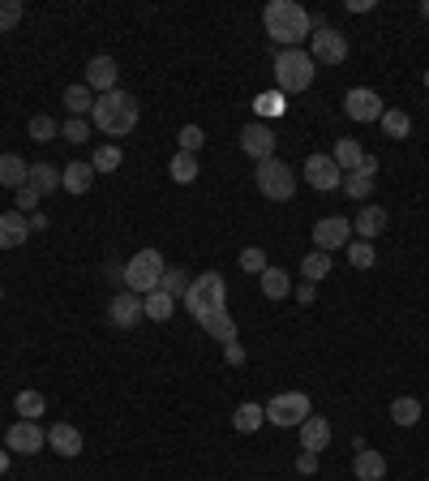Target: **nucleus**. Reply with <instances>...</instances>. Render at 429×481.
I'll use <instances>...</instances> for the list:
<instances>
[{"label":"nucleus","mask_w":429,"mask_h":481,"mask_svg":"<svg viewBox=\"0 0 429 481\" xmlns=\"http://www.w3.org/2000/svg\"><path fill=\"white\" fill-rule=\"evenodd\" d=\"M26 237H30V224L22 211H4L0 216V249H18V245H26Z\"/></svg>","instance_id":"21"},{"label":"nucleus","mask_w":429,"mask_h":481,"mask_svg":"<svg viewBox=\"0 0 429 481\" xmlns=\"http://www.w3.org/2000/svg\"><path fill=\"white\" fill-rule=\"evenodd\" d=\"M378 125H382V134H386V138H395V143H404L408 134H412V117H408L404 108H386Z\"/></svg>","instance_id":"28"},{"label":"nucleus","mask_w":429,"mask_h":481,"mask_svg":"<svg viewBox=\"0 0 429 481\" xmlns=\"http://www.w3.org/2000/svg\"><path fill=\"white\" fill-rule=\"evenodd\" d=\"M26 185H35L39 193L61 190V168H56V164H30V181H26Z\"/></svg>","instance_id":"35"},{"label":"nucleus","mask_w":429,"mask_h":481,"mask_svg":"<svg viewBox=\"0 0 429 481\" xmlns=\"http://www.w3.org/2000/svg\"><path fill=\"white\" fill-rule=\"evenodd\" d=\"M263 421H266V409H263V404H254V400H245V404L232 409V430H237V434H254Z\"/></svg>","instance_id":"24"},{"label":"nucleus","mask_w":429,"mask_h":481,"mask_svg":"<svg viewBox=\"0 0 429 481\" xmlns=\"http://www.w3.org/2000/svg\"><path fill=\"white\" fill-rule=\"evenodd\" d=\"M240 151L249 155V159H275V151H279V138H275V129L263 125V120H254V125H245L240 129Z\"/></svg>","instance_id":"10"},{"label":"nucleus","mask_w":429,"mask_h":481,"mask_svg":"<svg viewBox=\"0 0 429 481\" xmlns=\"http://www.w3.org/2000/svg\"><path fill=\"white\" fill-rule=\"evenodd\" d=\"M48 447L56 452V456L73 460L77 452H82V430H77V426H69V421H56V426L48 430Z\"/></svg>","instance_id":"18"},{"label":"nucleus","mask_w":429,"mask_h":481,"mask_svg":"<svg viewBox=\"0 0 429 481\" xmlns=\"http://www.w3.org/2000/svg\"><path fill=\"white\" fill-rule=\"evenodd\" d=\"M146 318V306L138 292H120V297H112V306H108V322L112 327H120V331H129V327H138Z\"/></svg>","instance_id":"14"},{"label":"nucleus","mask_w":429,"mask_h":481,"mask_svg":"<svg viewBox=\"0 0 429 481\" xmlns=\"http://www.w3.org/2000/svg\"><path fill=\"white\" fill-rule=\"evenodd\" d=\"M313 240H318V249L322 254H335V249H344L348 240H352V224L344 216H327L313 224Z\"/></svg>","instance_id":"13"},{"label":"nucleus","mask_w":429,"mask_h":481,"mask_svg":"<svg viewBox=\"0 0 429 481\" xmlns=\"http://www.w3.org/2000/svg\"><path fill=\"white\" fill-rule=\"evenodd\" d=\"M254 103H258V117H284L287 112V95H279V91H266Z\"/></svg>","instance_id":"41"},{"label":"nucleus","mask_w":429,"mask_h":481,"mask_svg":"<svg viewBox=\"0 0 429 481\" xmlns=\"http://www.w3.org/2000/svg\"><path fill=\"white\" fill-rule=\"evenodd\" d=\"M198 155H185V151H176V155H172V164H167V176H172V181H176V185H193V181H198Z\"/></svg>","instance_id":"29"},{"label":"nucleus","mask_w":429,"mask_h":481,"mask_svg":"<svg viewBox=\"0 0 429 481\" xmlns=\"http://www.w3.org/2000/svg\"><path fill=\"white\" fill-rule=\"evenodd\" d=\"M301 176H305V185H313L318 193H331L344 185V168L335 164L331 155H310L305 168H301Z\"/></svg>","instance_id":"9"},{"label":"nucleus","mask_w":429,"mask_h":481,"mask_svg":"<svg viewBox=\"0 0 429 481\" xmlns=\"http://www.w3.org/2000/svg\"><path fill=\"white\" fill-rule=\"evenodd\" d=\"M263 26H266V35L279 44V52L296 48L301 39H310L313 35V18L296 4V0H271V4L263 9Z\"/></svg>","instance_id":"1"},{"label":"nucleus","mask_w":429,"mask_h":481,"mask_svg":"<svg viewBox=\"0 0 429 481\" xmlns=\"http://www.w3.org/2000/svg\"><path fill=\"white\" fill-rule=\"evenodd\" d=\"M421 18H425V22H429V0H425V4H421Z\"/></svg>","instance_id":"54"},{"label":"nucleus","mask_w":429,"mask_h":481,"mask_svg":"<svg viewBox=\"0 0 429 481\" xmlns=\"http://www.w3.org/2000/svg\"><path fill=\"white\" fill-rule=\"evenodd\" d=\"M13 412H18L22 421H39V417L48 412V400H44V391H18V400H13Z\"/></svg>","instance_id":"30"},{"label":"nucleus","mask_w":429,"mask_h":481,"mask_svg":"<svg viewBox=\"0 0 429 481\" xmlns=\"http://www.w3.org/2000/svg\"><path fill=\"white\" fill-rule=\"evenodd\" d=\"M258 280H263L266 301H287V297H292V275H287L284 266H266Z\"/></svg>","instance_id":"23"},{"label":"nucleus","mask_w":429,"mask_h":481,"mask_svg":"<svg viewBox=\"0 0 429 481\" xmlns=\"http://www.w3.org/2000/svg\"><path fill=\"white\" fill-rule=\"evenodd\" d=\"M4 469H9V452H0V473H4Z\"/></svg>","instance_id":"53"},{"label":"nucleus","mask_w":429,"mask_h":481,"mask_svg":"<svg viewBox=\"0 0 429 481\" xmlns=\"http://www.w3.org/2000/svg\"><path fill=\"white\" fill-rule=\"evenodd\" d=\"M313 289H318V284H301V289H296V301H301V306H313Z\"/></svg>","instance_id":"52"},{"label":"nucleus","mask_w":429,"mask_h":481,"mask_svg":"<svg viewBox=\"0 0 429 481\" xmlns=\"http://www.w3.org/2000/svg\"><path fill=\"white\" fill-rule=\"evenodd\" d=\"M296 430H301V452H310V456H322L331 447V421L318 417V412H310Z\"/></svg>","instance_id":"15"},{"label":"nucleus","mask_w":429,"mask_h":481,"mask_svg":"<svg viewBox=\"0 0 429 481\" xmlns=\"http://www.w3.org/2000/svg\"><path fill=\"white\" fill-rule=\"evenodd\" d=\"M190 314H202V310H219V306H228V280L219 275V271H202V275H193L190 292H185V301H181Z\"/></svg>","instance_id":"6"},{"label":"nucleus","mask_w":429,"mask_h":481,"mask_svg":"<svg viewBox=\"0 0 429 481\" xmlns=\"http://www.w3.org/2000/svg\"><path fill=\"white\" fill-rule=\"evenodd\" d=\"M331 159L344 172H357V164L365 159V151H360L357 138H339V143H335V151H331Z\"/></svg>","instance_id":"31"},{"label":"nucleus","mask_w":429,"mask_h":481,"mask_svg":"<svg viewBox=\"0 0 429 481\" xmlns=\"http://www.w3.org/2000/svg\"><path fill=\"white\" fill-rule=\"evenodd\" d=\"M223 361H228V365H245V348H240V339L223 348Z\"/></svg>","instance_id":"47"},{"label":"nucleus","mask_w":429,"mask_h":481,"mask_svg":"<svg viewBox=\"0 0 429 481\" xmlns=\"http://www.w3.org/2000/svg\"><path fill=\"white\" fill-rule=\"evenodd\" d=\"M310 56H313V65H344L348 61V39L335 26H313Z\"/></svg>","instance_id":"8"},{"label":"nucleus","mask_w":429,"mask_h":481,"mask_svg":"<svg viewBox=\"0 0 429 481\" xmlns=\"http://www.w3.org/2000/svg\"><path fill=\"white\" fill-rule=\"evenodd\" d=\"M357 172H360V176H378V159H374V155H365V159L357 164Z\"/></svg>","instance_id":"50"},{"label":"nucleus","mask_w":429,"mask_h":481,"mask_svg":"<svg viewBox=\"0 0 429 481\" xmlns=\"http://www.w3.org/2000/svg\"><path fill=\"white\" fill-rule=\"evenodd\" d=\"M91 185H95V168H91V159H86V164H82V159H73V164L61 168V190H69L73 198H77V193H86Z\"/></svg>","instance_id":"20"},{"label":"nucleus","mask_w":429,"mask_h":481,"mask_svg":"<svg viewBox=\"0 0 429 481\" xmlns=\"http://www.w3.org/2000/svg\"><path fill=\"white\" fill-rule=\"evenodd\" d=\"M352 232H357V240H378L386 232V207H360L352 219Z\"/></svg>","instance_id":"19"},{"label":"nucleus","mask_w":429,"mask_h":481,"mask_svg":"<svg viewBox=\"0 0 429 481\" xmlns=\"http://www.w3.org/2000/svg\"><path fill=\"white\" fill-rule=\"evenodd\" d=\"M120 164H125V151H120L117 143L99 146L95 155H91V168H95V176H99V172H117Z\"/></svg>","instance_id":"36"},{"label":"nucleus","mask_w":429,"mask_h":481,"mask_svg":"<svg viewBox=\"0 0 429 481\" xmlns=\"http://www.w3.org/2000/svg\"><path fill=\"white\" fill-rule=\"evenodd\" d=\"M117 61L112 56H91L86 61V86L99 91V95H108V91H117Z\"/></svg>","instance_id":"17"},{"label":"nucleus","mask_w":429,"mask_h":481,"mask_svg":"<svg viewBox=\"0 0 429 481\" xmlns=\"http://www.w3.org/2000/svg\"><path fill=\"white\" fill-rule=\"evenodd\" d=\"M190 284H193V280H190V271H185V266H167L164 280H159V292H167V297L181 306V301H185V292H190Z\"/></svg>","instance_id":"26"},{"label":"nucleus","mask_w":429,"mask_h":481,"mask_svg":"<svg viewBox=\"0 0 429 481\" xmlns=\"http://www.w3.org/2000/svg\"><path fill=\"white\" fill-rule=\"evenodd\" d=\"M103 280H108V284H125V266L108 263V266H103Z\"/></svg>","instance_id":"48"},{"label":"nucleus","mask_w":429,"mask_h":481,"mask_svg":"<svg viewBox=\"0 0 429 481\" xmlns=\"http://www.w3.org/2000/svg\"><path fill=\"white\" fill-rule=\"evenodd\" d=\"M4 447L18 452V456H39L48 447V434H44V426H35V421H13L9 434H4Z\"/></svg>","instance_id":"12"},{"label":"nucleus","mask_w":429,"mask_h":481,"mask_svg":"<svg viewBox=\"0 0 429 481\" xmlns=\"http://www.w3.org/2000/svg\"><path fill=\"white\" fill-rule=\"evenodd\" d=\"M65 108H69V117H86V112H95V91H91L86 82H73L69 91H65Z\"/></svg>","instance_id":"27"},{"label":"nucleus","mask_w":429,"mask_h":481,"mask_svg":"<svg viewBox=\"0 0 429 481\" xmlns=\"http://www.w3.org/2000/svg\"><path fill=\"white\" fill-rule=\"evenodd\" d=\"M254 185H258V193L271 198V202H287V198L296 193V185H301V176H296V172H292L284 159L275 155V159H263V164H258V172H254Z\"/></svg>","instance_id":"5"},{"label":"nucleus","mask_w":429,"mask_h":481,"mask_svg":"<svg viewBox=\"0 0 429 481\" xmlns=\"http://www.w3.org/2000/svg\"><path fill=\"white\" fill-rule=\"evenodd\" d=\"M339 190L348 193V198H357V202H365L369 193H374V176H360V172H344V185Z\"/></svg>","instance_id":"38"},{"label":"nucleus","mask_w":429,"mask_h":481,"mask_svg":"<svg viewBox=\"0 0 429 481\" xmlns=\"http://www.w3.org/2000/svg\"><path fill=\"white\" fill-rule=\"evenodd\" d=\"M26 134H30V143H52V138L61 134V125H56L52 117H30Z\"/></svg>","instance_id":"39"},{"label":"nucleus","mask_w":429,"mask_h":481,"mask_svg":"<svg viewBox=\"0 0 429 481\" xmlns=\"http://www.w3.org/2000/svg\"><path fill=\"white\" fill-rule=\"evenodd\" d=\"M344 112L357 120V125H369V120H382L386 103H382L378 91H369V86H352V91L344 95Z\"/></svg>","instance_id":"11"},{"label":"nucleus","mask_w":429,"mask_h":481,"mask_svg":"<svg viewBox=\"0 0 429 481\" xmlns=\"http://www.w3.org/2000/svg\"><path fill=\"white\" fill-rule=\"evenodd\" d=\"M348 263L357 266V271H369V266L378 263V249H374V240H348Z\"/></svg>","instance_id":"37"},{"label":"nucleus","mask_w":429,"mask_h":481,"mask_svg":"<svg viewBox=\"0 0 429 481\" xmlns=\"http://www.w3.org/2000/svg\"><path fill=\"white\" fill-rule=\"evenodd\" d=\"M352 477L357 481H382L386 477V456L374 452V447H360L357 460H352Z\"/></svg>","instance_id":"22"},{"label":"nucleus","mask_w":429,"mask_h":481,"mask_svg":"<svg viewBox=\"0 0 429 481\" xmlns=\"http://www.w3.org/2000/svg\"><path fill=\"white\" fill-rule=\"evenodd\" d=\"M13 193H18V211H22V216H35L39 202H44V193L35 190V185H22V190H13Z\"/></svg>","instance_id":"45"},{"label":"nucleus","mask_w":429,"mask_h":481,"mask_svg":"<svg viewBox=\"0 0 429 481\" xmlns=\"http://www.w3.org/2000/svg\"><path fill=\"white\" fill-rule=\"evenodd\" d=\"M142 306H146V318H150V322H167V318H172V314H176V301H172V297H167V292H146L142 297Z\"/></svg>","instance_id":"32"},{"label":"nucleus","mask_w":429,"mask_h":481,"mask_svg":"<svg viewBox=\"0 0 429 481\" xmlns=\"http://www.w3.org/2000/svg\"><path fill=\"white\" fill-rule=\"evenodd\" d=\"M26 181H30V164L18 159V155H0V185H9V190H22Z\"/></svg>","instance_id":"25"},{"label":"nucleus","mask_w":429,"mask_h":481,"mask_svg":"<svg viewBox=\"0 0 429 481\" xmlns=\"http://www.w3.org/2000/svg\"><path fill=\"white\" fill-rule=\"evenodd\" d=\"M142 117V108H138V99L129 95V91H108V95L95 99V120L99 134H108V138H125V134H134V125Z\"/></svg>","instance_id":"2"},{"label":"nucleus","mask_w":429,"mask_h":481,"mask_svg":"<svg viewBox=\"0 0 429 481\" xmlns=\"http://www.w3.org/2000/svg\"><path fill=\"white\" fill-rule=\"evenodd\" d=\"M425 91H429V69H425Z\"/></svg>","instance_id":"55"},{"label":"nucleus","mask_w":429,"mask_h":481,"mask_svg":"<svg viewBox=\"0 0 429 481\" xmlns=\"http://www.w3.org/2000/svg\"><path fill=\"white\" fill-rule=\"evenodd\" d=\"M193 318H198V322H202V331L214 336L223 348H228V344H237V322H232L228 306H219V310H202V314H193Z\"/></svg>","instance_id":"16"},{"label":"nucleus","mask_w":429,"mask_h":481,"mask_svg":"<svg viewBox=\"0 0 429 481\" xmlns=\"http://www.w3.org/2000/svg\"><path fill=\"white\" fill-rule=\"evenodd\" d=\"M344 9H348V13H369V9H374V0H348Z\"/></svg>","instance_id":"51"},{"label":"nucleus","mask_w":429,"mask_h":481,"mask_svg":"<svg viewBox=\"0 0 429 481\" xmlns=\"http://www.w3.org/2000/svg\"><path fill=\"white\" fill-rule=\"evenodd\" d=\"M263 409H266V421H271V426H284L287 430V426H301L313 412V404H310L305 391H279V395H275L271 404H263Z\"/></svg>","instance_id":"7"},{"label":"nucleus","mask_w":429,"mask_h":481,"mask_svg":"<svg viewBox=\"0 0 429 481\" xmlns=\"http://www.w3.org/2000/svg\"><path fill=\"white\" fill-rule=\"evenodd\" d=\"M266 249H258V245H249V249H240V271H249V275H263L266 271Z\"/></svg>","instance_id":"44"},{"label":"nucleus","mask_w":429,"mask_h":481,"mask_svg":"<svg viewBox=\"0 0 429 481\" xmlns=\"http://www.w3.org/2000/svg\"><path fill=\"white\" fill-rule=\"evenodd\" d=\"M301 275H305V284H322V280L331 275V254H322V249L305 254V263H301Z\"/></svg>","instance_id":"33"},{"label":"nucleus","mask_w":429,"mask_h":481,"mask_svg":"<svg viewBox=\"0 0 429 481\" xmlns=\"http://www.w3.org/2000/svg\"><path fill=\"white\" fill-rule=\"evenodd\" d=\"M61 138L73 146H82L86 138H91V125H86V117H69L65 125H61Z\"/></svg>","instance_id":"42"},{"label":"nucleus","mask_w":429,"mask_h":481,"mask_svg":"<svg viewBox=\"0 0 429 481\" xmlns=\"http://www.w3.org/2000/svg\"><path fill=\"white\" fill-rule=\"evenodd\" d=\"M176 143H181V151H185V155H198V151H202V143H206V134H202V125H185V129L176 134Z\"/></svg>","instance_id":"43"},{"label":"nucleus","mask_w":429,"mask_h":481,"mask_svg":"<svg viewBox=\"0 0 429 481\" xmlns=\"http://www.w3.org/2000/svg\"><path fill=\"white\" fill-rule=\"evenodd\" d=\"M22 0H0V35H9V30H18L22 22Z\"/></svg>","instance_id":"40"},{"label":"nucleus","mask_w":429,"mask_h":481,"mask_svg":"<svg viewBox=\"0 0 429 481\" xmlns=\"http://www.w3.org/2000/svg\"><path fill=\"white\" fill-rule=\"evenodd\" d=\"M296 473H301V477H313V473H318V456L301 452V456H296Z\"/></svg>","instance_id":"46"},{"label":"nucleus","mask_w":429,"mask_h":481,"mask_svg":"<svg viewBox=\"0 0 429 481\" xmlns=\"http://www.w3.org/2000/svg\"><path fill=\"white\" fill-rule=\"evenodd\" d=\"M0 297H4V292H0Z\"/></svg>","instance_id":"56"},{"label":"nucleus","mask_w":429,"mask_h":481,"mask_svg":"<svg viewBox=\"0 0 429 481\" xmlns=\"http://www.w3.org/2000/svg\"><path fill=\"white\" fill-rule=\"evenodd\" d=\"M313 77H318V65H313V56L305 48H284L275 56V86H279V95L310 91Z\"/></svg>","instance_id":"3"},{"label":"nucleus","mask_w":429,"mask_h":481,"mask_svg":"<svg viewBox=\"0 0 429 481\" xmlns=\"http://www.w3.org/2000/svg\"><path fill=\"white\" fill-rule=\"evenodd\" d=\"M164 254L159 249H138L129 263H125V292H138V297H146V292L159 289V280H164Z\"/></svg>","instance_id":"4"},{"label":"nucleus","mask_w":429,"mask_h":481,"mask_svg":"<svg viewBox=\"0 0 429 481\" xmlns=\"http://www.w3.org/2000/svg\"><path fill=\"white\" fill-rule=\"evenodd\" d=\"M26 224H30V232H48V216H44V211L26 216Z\"/></svg>","instance_id":"49"},{"label":"nucleus","mask_w":429,"mask_h":481,"mask_svg":"<svg viewBox=\"0 0 429 481\" xmlns=\"http://www.w3.org/2000/svg\"><path fill=\"white\" fill-rule=\"evenodd\" d=\"M391 421H395V426H417V421H421V400H417V395L391 400Z\"/></svg>","instance_id":"34"}]
</instances>
